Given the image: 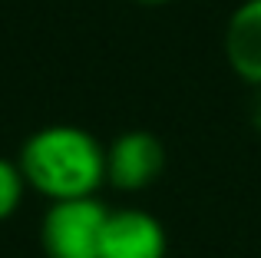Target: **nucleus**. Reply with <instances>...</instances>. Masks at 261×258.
<instances>
[{
  "label": "nucleus",
  "instance_id": "obj_8",
  "mask_svg": "<svg viewBox=\"0 0 261 258\" xmlns=\"http://www.w3.org/2000/svg\"><path fill=\"white\" fill-rule=\"evenodd\" d=\"M133 4H142V7H162V4H169V0H133Z\"/></svg>",
  "mask_w": 261,
  "mask_h": 258
},
{
  "label": "nucleus",
  "instance_id": "obj_3",
  "mask_svg": "<svg viewBox=\"0 0 261 258\" xmlns=\"http://www.w3.org/2000/svg\"><path fill=\"white\" fill-rule=\"evenodd\" d=\"M166 169V146L149 129H126L106 146V182L119 192H142Z\"/></svg>",
  "mask_w": 261,
  "mask_h": 258
},
{
  "label": "nucleus",
  "instance_id": "obj_5",
  "mask_svg": "<svg viewBox=\"0 0 261 258\" xmlns=\"http://www.w3.org/2000/svg\"><path fill=\"white\" fill-rule=\"evenodd\" d=\"M225 57L242 83L261 90V0H242L225 27Z\"/></svg>",
  "mask_w": 261,
  "mask_h": 258
},
{
  "label": "nucleus",
  "instance_id": "obj_7",
  "mask_svg": "<svg viewBox=\"0 0 261 258\" xmlns=\"http://www.w3.org/2000/svg\"><path fill=\"white\" fill-rule=\"evenodd\" d=\"M251 123H255V129L261 133V90H258V96H255V106H251Z\"/></svg>",
  "mask_w": 261,
  "mask_h": 258
},
{
  "label": "nucleus",
  "instance_id": "obj_2",
  "mask_svg": "<svg viewBox=\"0 0 261 258\" xmlns=\"http://www.w3.org/2000/svg\"><path fill=\"white\" fill-rule=\"evenodd\" d=\"M109 209L96 195L50 202L40 222L46 258H99V242Z\"/></svg>",
  "mask_w": 261,
  "mask_h": 258
},
{
  "label": "nucleus",
  "instance_id": "obj_6",
  "mask_svg": "<svg viewBox=\"0 0 261 258\" xmlns=\"http://www.w3.org/2000/svg\"><path fill=\"white\" fill-rule=\"evenodd\" d=\"M23 192H27V179L20 172V166L0 156V222L17 215L20 202H23Z\"/></svg>",
  "mask_w": 261,
  "mask_h": 258
},
{
  "label": "nucleus",
  "instance_id": "obj_1",
  "mask_svg": "<svg viewBox=\"0 0 261 258\" xmlns=\"http://www.w3.org/2000/svg\"><path fill=\"white\" fill-rule=\"evenodd\" d=\"M17 166L27 186L50 202L83 199L106 182V146L83 126L53 123L27 136Z\"/></svg>",
  "mask_w": 261,
  "mask_h": 258
},
{
  "label": "nucleus",
  "instance_id": "obj_4",
  "mask_svg": "<svg viewBox=\"0 0 261 258\" xmlns=\"http://www.w3.org/2000/svg\"><path fill=\"white\" fill-rule=\"evenodd\" d=\"M169 239L155 215L142 209H109L99 258H166Z\"/></svg>",
  "mask_w": 261,
  "mask_h": 258
}]
</instances>
